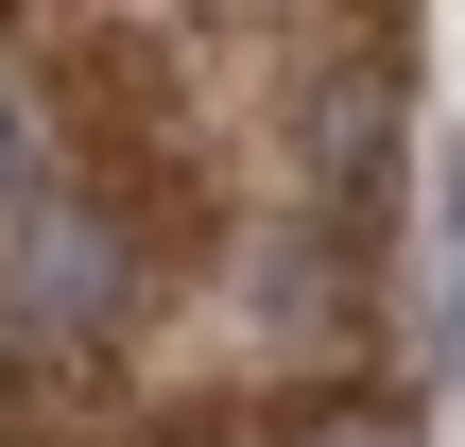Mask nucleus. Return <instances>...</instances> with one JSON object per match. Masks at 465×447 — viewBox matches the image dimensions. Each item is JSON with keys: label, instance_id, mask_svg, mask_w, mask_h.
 I'll return each instance as SVG.
<instances>
[{"label": "nucleus", "instance_id": "obj_1", "mask_svg": "<svg viewBox=\"0 0 465 447\" xmlns=\"http://www.w3.org/2000/svg\"><path fill=\"white\" fill-rule=\"evenodd\" d=\"M0 327H35V345H104L121 327V224L86 189H52V172L0 207Z\"/></svg>", "mask_w": 465, "mask_h": 447}, {"label": "nucleus", "instance_id": "obj_2", "mask_svg": "<svg viewBox=\"0 0 465 447\" xmlns=\"http://www.w3.org/2000/svg\"><path fill=\"white\" fill-rule=\"evenodd\" d=\"M380 138H397L380 69H328V86H311V189H328V207H362V189H380Z\"/></svg>", "mask_w": 465, "mask_h": 447}, {"label": "nucleus", "instance_id": "obj_3", "mask_svg": "<svg viewBox=\"0 0 465 447\" xmlns=\"http://www.w3.org/2000/svg\"><path fill=\"white\" fill-rule=\"evenodd\" d=\"M431 207H449V276H431V345H449V327H465V138L431 155Z\"/></svg>", "mask_w": 465, "mask_h": 447}, {"label": "nucleus", "instance_id": "obj_4", "mask_svg": "<svg viewBox=\"0 0 465 447\" xmlns=\"http://www.w3.org/2000/svg\"><path fill=\"white\" fill-rule=\"evenodd\" d=\"M17 189H35V103L0 86V207H17Z\"/></svg>", "mask_w": 465, "mask_h": 447}, {"label": "nucleus", "instance_id": "obj_5", "mask_svg": "<svg viewBox=\"0 0 465 447\" xmlns=\"http://www.w3.org/2000/svg\"><path fill=\"white\" fill-rule=\"evenodd\" d=\"M311 447H397V431H362V413H345V431H311Z\"/></svg>", "mask_w": 465, "mask_h": 447}]
</instances>
